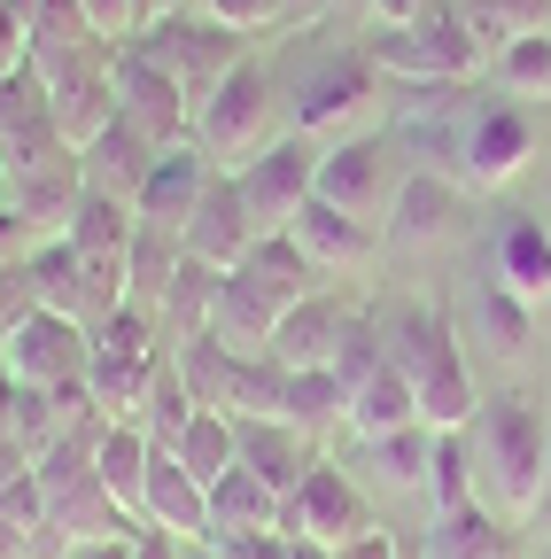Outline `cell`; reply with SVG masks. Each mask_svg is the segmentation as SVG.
<instances>
[{
	"instance_id": "91938a15",
	"label": "cell",
	"mask_w": 551,
	"mask_h": 559,
	"mask_svg": "<svg viewBox=\"0 0 551 559\" xmlns=\"http://www.w3.org/2000/svg\"><path fill=\"white\" fill-rule=\"evenodd\" d=\"M536 559H551V544H543V551H536Z\"/></svg>"
},
{
	"instance_id": "83f0119b",
	"label": "cell",
	"mask_w": 551,
	"mask_h": 559,
	"mask_svg": "<svg viewBox=\"0 0 551 559\" xmlns=\"http://www.w3.org/2000/svg\"><path fill=\"white\" fill-rule=\"evenodd\" d=\"M79 171H86V187H94V194H117V202L141 210V187H148V171H156V148H148V140L117 117V124L94 140V148L79 156Z\"/></svg>"
},
{
	"instance_id": "7402d4cb",
	"label": "cell",
	"mask_w": 551,
	"mask_h": 559,
	"mask_svg": "<svg viewBox=\"0 0 551 559\" xmlns=\"http://www.w3.org/2000/svg\"><path fill=\"white\" fill-rule=\"evenodd\" d=\"M156 381H164V349H94V366H86V396L117 428H141Z\"/></svg>"
},
{
	"instance_id": "f907efd6",
	"label": "cell",
	"mask_w": 551,
	"mask_h": 559,
	"mask_svg": "<svg viewBox=\"0 0 551 559\" xmlns=\"http://www.w3.org/2000/svg\"><path fill=\"white\" fill-rule=\"evenodd\" d=\"M334 559H404V551H396V536H388V528H381V521H373V528H366V536H350V544H342V551H334Z\"/></svg>"
},
{
	"instance_id": "3957f363",
	"label": "cell",
	"mask_w": 551,
	"mask_h": 559,
	"mask_svg": "<svg viewBox=\"0 0 551 559\" xmlns=\"http://www.w3.org/2000/svg\"><path fill=\"white\" fill-rule=\"evenodd\" d=\"M311 288H319V272L303 264V249H296L288 234H264V241L218 280L211 334L233 349V358H272V326H280Z\"/></svg>"
},
{
	"instance_id": "ee69618b",
	"label": "cell",
	"mask_w": 551,
	"mask_h": 559,
	"mask_svg": "<svg viewBox=\"0 0 551 559\" xmlns=\"http://www.w3.org/2000/svg\"><path fill=\"white\" fill-rule=\"evenodd\" d=\"M194 16H211V24H226V32H241V39H256V32H272L288 16V0H187Z\"/></svg>"
},
{
	"instance_id": "d590c367",
	"label": "cell",
	"mask_w": 551,
	"mask_h": 559,
	"mask_svg": "<svg viewBox=\"0 0 551 559\" xmlns=\"http://www.w3.org/2000/svg\"><path fill=\"white\" fill-rule=\"evenodd\" d=\"M233 528H280V489L256 481L249 466H233L211 489V536H233Z\"/></svg>"
},
{
	"instance_id": "277c9868",
	"label": "cell",
	"mask_w": 551,
	"mask_h": 559,
	"mask_svg": "<svg viewBox=\"0 0 551 559\" xmlns=\"http://www.w3.org/2000/svg\"><path fill=\"white\" fill-rule=\"evenodd\" d=\"M288 132H296V117H288L280 86H272V70L256 55H241L226 79H218V94L194 109V148H202V164L226 171V179L249 171L256 156H272Z\"/></svg>"
},
{
	"instance_id": "681fc988",
	"label": "cell",
	"mask_w": 551,
	"mask_h": 559,
	"mask_svg": "<svg viewBox=\"0 0 551 559\" xmlns=\"http://www.w3.org/2000/svg\"><path fill=\"white\" fill-rule=\"evenodd\" d=\"M443 0H366V16L381 24V32H404V24H420V16H435Z\"/></svg>"
},
{
	"instance_id": "6f0895ef",
	"label": "cell",
	"mask_w": 551,
	"mask_h": 559,
	"mask_svg": "<svg viewBox=\"0 0 551 559\" xmlns=\"http://www.w3.org/2000/svg\"><path fill=\"white\" fill-rule=\"evenodd\" d=\"M0 210H9V164H0Z\"/></svg>"
},
{
	"instance_id": "9f6ffc18",
	"label": "cell",
	"mask_w": 551,
	"mask_h": 559,
	"mask_svg": "<svg viewBox=\"0 0 551 559\" xmlns=\"http://www.w3.org/2000/svg\"><path fill=\"white\" fill-rule=\"evenodd\" d=\"M179 559H218V544L202 536V544H179Z\"/></svg>"
},
{
	"instance_id": "9c48e42d",
	"label": "cell",
	"mask_w": 551,
	"mask_h": 559,
	"mask_svg": "<svg viewBox=\"0 0 551 559\" xmlns=\"http://www.w3.org/2000/svg\"><path fill=\"white\" fill-rule=\"evenodd\" d=\"M171 366H179V381H187V396H194L202 412H226V419H264V412H280V389H288V366H272V358H233L218 334L179 342Z\"/></svg>"
},
{
	"instance_id": "816d5d0a",
	"label": "cell",
	"mask_w": 551,
	"mask_h": 559,
	"mask_svg": "<svg viewBox=\"0 0 551 559\" xmlns=\"http://www.w3.org/2000/svg\"><path fill=\"white\" fill-rule=\"evenodd\" d=\"M132 559H179V536H164V528H141V536H132Z\"/></svg>"
},
{
	"instance_id": "8fae6325",
	"label": "cell",
	"mask_w": 551,
	"mask_h": 559,
	"mask_svg": "<svg viewBox=\"0 0 551 559\" xmlns=\"http://www.w3.org/2000/svg\"><path fill=\"white\" fill-rule=\"evenodd\" d=\"M39 86H47V117L62 132V148L86 156L94 140L117 124V86H109V47H55V55H32Z\"/></svg>"
},
{
	"instance_id": "7c38bea8",
	"label": "cell",
	"mask_w": 551,
	"mask_h": 559,
	"mask_svg": "<svg viewBox=\"0 0 551 559\" xmlns=\"http://www.w3.org/2000/svg\"><path fill=\"white\" fill-rule=\"evenodd\" d=\"M109 86H117V117L141 132L156 156L194 148V102L179 94L171 70H156L141 47H109Z\"/></svg>"
},
{
	"instance_id": "ac0fdd59",
	"label": "cell",
	"mask_w": 551,
	"mask_h": 559,
	"mask_svg": "<svg viewBox=\"0 0 551 559\" xmlns=\"http://www.w3.org/2000/svg\"><path fill=\"white\" fill-rule=\"evenodd\" d=\"M458 218H466V187H458V171H404L381 234H388L396 249H435V241L458 234Z\"/></svg>"
},
{
	"instance_id": "ffe728a7",
	"label": "cell",
	"mask_w": 551,
	"mask_h": 559,
	"mask_svg": "<svg viewBox=\"0 0 551 559\" xmlns=\"http://www.w3.org/2000/svg\"><path fill=\"white\" fill-rule=\"evenodd\" d=\"M55 156H71V148H62V132H55V117H47L39 70L0 79V164H9V171H32V164H55Z\"/></svg>"
},
{
	"instance_id": "8d00e7d4",
	"label": "cell",
	"mask_w": 551,
	"mask_h": 559,
	"mask_svg": "<svg viewBox=\"0 0 551 559\" xmlns=\"http://www.w3.org/2000/svg\"><path fill=\"white\" fill-rule=\"evenodd\" d=\"M428 506H435V513L474 506V436H466V428L435 436V459H428Z\"/></svg>"
},
{
	"instance_id": "7a4b0ae2",
	"label": "cell",
	"mask_w": 551,
	"mask_h": 559,
	"mask_svg": "<svg viewBox=\"0 0 551 559\" xmlns=\"http://www.w3.org/2000/svg\"><path fill=\"white\" fill-rule=\"evenodd\" d=\"M381 334H388V366L411 381L420 428H435V436L474 428L481 389H474V366H466V349H458V326L435 304H396V319H381Z\"/></svg>"
},
{
	"instance_id": "680465c9",
	"label": "cell",
	"mask_w": 551,
	"mask_h": 559,
	"mask_svg": "<svg viewBox=\"0 0 551 559\" xmlns=\"http://www.w3.org/2000/svg\"><path fill=\"white\" fill-rule=\"evenodd\" d=\"M543 513H551V481H543ZM543 513H536V521H543Z\"/></svg>"
},
{
	"instance_id": "4dcf8cb0",
	"label": "cell",
	"mask_w": 551,
	"mask_h": 559,
	"mask_svg": "<svg viewBox=\"0 0 551 559\" xmlns=\"http://www.w3.org/2000/svg\"><path fill=\"white\" fill-rule=\"evenodd\" d=\"M411 419H420V404H411V381H404L396 366H381V373H366V381L350 389V436H358V443H381V436L411 428Z\"/></svg>"
},
{
	"instance_id": "d6986e66",
	"label": "cell",
	"mask_w": 551,
	"mask_h": 559,
	"mask_svg": "<svg viewBox=\"0 0 551 559\" xmlns=\"http://www.w3.org/2000/svg\"><path fill=\"white\" fill-rule=\"evenodd\" d=\"M187 257L194 264H211V272H233L264 234H256V218H249V202H241V187L226 179V171H211V187H202V210L187 218Z\"/></svg>"
},
{
	"instance_id": "836d02e7",
	"label": "cell",
	"mask_w": 551,
	"mask_h": 559,
	"mask_svg": "<svg viewBox=\"0 0 551 559\" xmlns=\"http://www.w3.org/2000/svg\"><path fill=\"white\" fill-rule=\"evenodd\" d=\"M280 419H288V428H303V436L350 428V389H342L326 366H311V373H288V389H280Z\"/></svg>"
},
{
	"instance_id": "6125c7cd",
	"label": "cell",
	"mask_w": 551,
	"mask_h": 559,
	"mask_svg": "<svg viewBox=\"0 0 551 559\" xmlns=\"http://www.w3.org/2000/svg\"><path fill=\"white\" fill-rule=\"evenodd\" d=\"M513 559H520V551H513Z\"/></svg>"
},
{
	"instance_id": "d4e9b609",
	"label": "cell",
	"mask_w": 551,
	"mask_h": 559,
	"mask_svg": "<svg viewBox=\"0 0 551 559\" xmlns=\"http://www.w3.org/2000/svg\"><path fill=\"white\" fill-rule=\"evenodd\" d=\"M233 443H241V466H249L256 481H272L280 498H288V489L319 466L311 436H303V428H288L280 412H264V419H233Z\"/></svg>"
},
{
	"instance_id": "e575fe53",
	"label": "cell",
	"mask_w": 551,
	"mask_h": 559,
	"mask_svg": "<svg viewBox=\"0 0 551 559\" xmlns=\"http://www.w3.org/2000/svg\"><path fill=\"white\" fill-rule=\"evenodd\" d=\"M194 481H202V498H211V489L241 466V443H233V419L226 412H194L187 419V436H179V451H171Z\"/></svg>"
},
{
	"instance_id": "b9f144b4",
	"label": "cell",
	"mask_w": 551,
	"mask_h": 559,
	"mask_svg": "<svg viewBox=\"0 0 551 559\" xmlns=\"http://www.w3.org/2000/svg\"><path fill=\"white\" fill-rule=\"evenodd\" d=\"M202 404L187 396V381H179V366L164 358V381H156V396H148V412H141V428H148V443L156 451H179V436H187V419H194Z\"/></svg>"
},
{
	"instance_id": "f6af8a7d",
	"label": "cell",
	"mask_w": 551,
	"mask_h": 559,
	"mask_svg": "<svg viewBox=\"0 0 551 559\" xmlns=\"http://www.w3.org/2000/svg\"><path fill=\"white\" fill-rule=\"evenodd\" d=\"M79 9H86V24H94L101 47H132L141 24H148V0H79Z\"/></svg>"
},
{
	"instance_id": "4fadbf2b",
	"label": "cell",
	"mask_w": 551,
	"mask_h": 559,
	"mask_svg": "<svg viewBox=\"0 0 551 559\" xmlns=\"http://www.w3.org/2000/svg\"><path fill=\"white\" fill-rule=\"evenodd\" d=\"M86 366H94V334L55 319V311H32L9 342H0V373L16 389H39V396H62V389H86Z\"/></svg>"
},
{
	"instance_id": "e0dca14e",
	"label": "cell",
	"mask_w": 551,
	"mask_h": 559,
	"mask_svg": "<svg viewBox=\"0 0 551 559\" xmlns=\"http://www.w3.org/2000/svg\"><path fill=\"white\" fill-rule=\"evenodd\" d=\"M288 241L303 249V264L319 272V280H366L373 264H381V226H366V218H342V210H326L319 194L296 210V226H288Z\"/></svg>"
},
{
	"instance_id": "4316f807",
	"label": "cell",
	"mask_w": 551,
	"mask_h": 559,
	"mask_svg": "<svg viewBox=\"0 0 551 559\" xmlns=\"http://www.w3.org/2000/svg\"><path fill=\"white\" fill-rule=\"evenodd\" d=\"M342 319H350V304H334L326 288H311L280 326H272V366H288V373H311V366H326L334 358V334H342Z\"/></svg>"
},
{
	"instance_id": "f5cc1de1",
	"label": "cell",
	"mask_w": 551,
	"mask_h": 559,
	"mask_svg": "<svg viewBox=\"0 0 551 559\" xmlns=\"http://www.w3.org/2000/svg\"><path fill=\"white\" fill-rule=\"evenodd\" d=\"M62 559H132V536H109V544H62Z\"/></svg>"
},
{
	"instance_id": "7bdbcfd3",
	"label": "cell",
	"mask_w": 551,
	"mask_h": 559,
	"mask_svg": "<svg viewBox=\"0 0 551 559\" xmlns=\"http://www.w3.org/2000/svg\"><path fill=\"white\" fill-rule=\"evenodd\" d=\"M474 319H481V334H490V349H528V326H536V311L528 304H513L505 288H490V280H481V304H474Z\"/></svg>"
},
{
	"instance_id": "603a6c76",
	"label": "cell",
	"mask_w": 551,
	"mask_h": 559,
	"mask_svg": "<svg viewBox=\"0 0 551 559\" xmlns=\"http://www.w3.org/2000/svg\"><path fill=\"white\" fill-rule=\"evenodd\" d=\"M141 528H164V536H179V544H202V536H211V498H202V481H194L171 451H148Z\"/></svg>"
},
{
	"instance_id": "6da1fadb",
	"label": "cell",
	"mask_w": 551,
	"mask_h": 559,
	"mask_svg": "<svg viewBox=\"0 0 551 559\" xmlns=\"http://www.w3.org/2000/svg\"><path fill=\"white\" fill-rule=\"evenodd\" d=\"M466 436H474V498L498 521H536L551 481V412L528 389H505L481 396Z\"/></svg>"
},
{
	"instance_id": "f35d334b",
	"label": "cell",
	"mask_w": 551,
	"mask_h": 559,
	"mask_svg": "<svg viewBox=\"0 0 551 559\" xmlns=\"http://www.w3.org/2000/svg\"><path fill=\"white\" fill-rule=\"evenodd\" d=\"M373 451V466H381V481L388 489H428V459H435V428H396V436H381V443H366Z\"/></svg>"
},
{
	"instance_id": "94428289",
	"label": "cell",
	"mask_w": 551,
	"mask_h": 559,
	"mask_svg": "<svg viewBox=\"0 0 551 559\" xmlns=\"http://www.w3.org/2000/svg\"><path fill=\"white\" fill-rule=\"evenodd\" d=\"M164 9H171V0H164Z\"/></svg>"
},
{
	"instance_id": "cb8c5ba5",
	"label": "cell",
	"mask_w": 551,
	"mask_h": 559,
	"mask_svg": "<svg viewBox=\"0 0 551 559\" xmlns=\"http://www.w3.org/2000/svg\"><path fill=\"white\" fill-rule=\"evenodd\" d=\"M490 288H505L513 304H551V226L543 218H505L498 249H490Z\"/></svg>"
},
{
	"instance_id": "74e56055",
	"label": "cell",
	"mask_w": 551,
	"mask_h": 559,
	"mask_svg": "<svg viewBox=\"0 0 551 559\" xmlns=\"http://www.w3.org/2000/svg\"><path fill=\"white\" fill-rule=\"evenodd\" d=\"M381 366H388V334H381V319L350 311V319H342V334H334L326 373H334L342 389H358V381H366V373H381Z\"/></svg>"
},
{
	"instance_id": "484cf974",
	"label": "cell",
	"mask_w": 551,
	"mask_h": 559,
	"mask_svg": "<svg viewBox=\"0 0 551 559\" xmlns=\"http://www.w3.org/2000/svg\"><path fill=\"white\" fill-rule=\"evenodd\" d=\"M202 187H211V164H202V148L156 156V171H148V187H141V226L187 234V218L202 210Z\"/></svg>"
},
{
	"instance_id": "f546056e",
	"label": "cell",
	"mask_w": 551,
	"mask_h": 559,
	"mask_svg": "<svg viewBox=\"0 0 551 559\" xmlns=\"http://www.w3.org/2000/svg\"><path fill=\"white\" fill-rule=\"evenodd\" d=\"M132 234H141V210L86 187V194H79V218H71V234H62V241H71L79 257H109V264H124V257H132Z\"/></svg>"
},
{
	"instance_id": "44dd1931",
	"label": "cell",
	"mask_w": 551,
	"mask_h": 559,
	"mask_svg": "<svg viewBox=\"0 0 551 559\" xmlns=\"http://www.w3.org/2000/svg\"><path fill=\"white\" fill-rule=\"evenodd\" d=\"M79 194H86V171L79 156H55V164H32V171H9V210L39 234V241H62L79 218Z\"/></svg>"
},
{
	"instance_id": "d6a6232c",
	"label": "cell",
	"mask_w": 551,
	"mask_h": 559,
	"mask_svg": "<svg viewBox=\"0 0 551 559\" xmlns=\"http://www.w3.org/2000/svg\"><path fill=\"white\" fill-rule=\"evenodd\" d=\"M498 70V94L520 102V109H551V32H528V39H505L490 55Z\"/></svg>"
},
{
	"instance_id": "8992f818",
	"label": "cell",
	"mask_w": 551,
	"mask_h": 559,
	"mask_svg": "<svg viewBox=\"0 0 551 559\" xmlns=\"http://www.w3.org/2000/svg\"><path fill=\"white\" fill-rule=\"evenodd\" d=\"M366 55H373V70L388 86H466V79L490 70V39L466 24L458 0H443L435 16L404 24V32H373Z\"/></svg>"
},
{
	"instance_id": "1f68e13d",
	"label": "cell",
	"mask_w": 551,
	"mask_h": 559,
	"mask_svg": "<svg viewBox=\"0 0 551 559\" xmlns=\"http://www.w3.org/2000/svg\"><path fill=\"white\" fill-rule=\"evenodd\" d=\"M148 451H156L148 428H109L94 443V474H101V489H109L132 521H141V489H148Z\"/></svg>"
},
{
	"instance_id": "5bb4252c",
	"label": "cell",
	"mask_w": 551,
	"mask_h": 559,
	"mask_svg": "<svg viewBox=\"0 0 551 559\" xmlns=\"http://www.w3.org/2000/svg\"><path fill=\"white\" fill-rule=\"evenodd\" d=\"M396 148L381 132H358V140H334L319 148V202L342 210V218H366V226H388V202H396Z\"/></svg>"
},
{
	"instance_id": "60d3db41",
	"label": "cell",
	"mask_w": 551,
	"mask_h": 559,
	"mask_svg": "<svg viewBox=\"0 0 551 559\" xmlns=\"http://www.w3.org/2000/svg\"><path fill=\"white\" fill-rule=\"evenodd\" d=\"M24 24H32V55H55V47H94V24L79 0H16Z\"/></svg>"
},
{
	"instance_id": "9a60e30c",
	"label": "cell",
	"mask_w": 551,
	"mask_h": 559,
	"mask_svg": "<svg viewBox=\"0 0 551 559\" xmlns=\"http://www.w3.org/2000/svg\"><path fill=\"white\" fill-rule=\"evenodd\" d=\"M233 187H241V202H249L256 234H288L296 210L319 194V148H311L303 132H288L272 156H256L249 171H233Z\"/></svg>"
},
{
	"instance_id": "7dc6e473",
	"label": "cell",
	"mask_w": 551,
	"mask_h": 559,
	"mask_svg": "<svg viewBox=\"0 0 551 559\" xmlns=\"http://www.w3.org/2000/svg\"><path fill=\"white\" fill-rule=\"evenodd\" d=\"M218 559H288V536L280 528H233V536H211Z\"/></svg>"
},
{
	"instance_id": "f1b7e54d",
	"label": "cell",
	"mask_w": 551,
	"mask_h": 559,
	"mask_svg": "<svg viewBox=\"0 0 551 559\" xmlns=\"http://www.w3.org/2000/svg\"><path fill=\"white\" fill-rule=\"evenodd\" d=\"M428 559H513V528L474 498V506H458V513H435Z\"/></svg>"
},
{
	"instance_id": "11a10c76",
	"label": "cell",
	"mask_w": 551,
	"mask_h": 559,
	"mask_svg": "<svg viewBox=\"0 0 551 559\" xmlns=\"http://www.w3.org/2000/svg\"><path fill=\"white\" fill-rule=\"evenodd\" d=\"M288 559H334V544H311V536H288Z\"/></svg>"
},
{
	"instance_id": "ba28073f",
	"label": "cell",
	"mask_w": 551,
	"mask_h": 559,
	"mask_svg": "<svg viewBox=\"0 0 551 559\" xmlns=\"http://www.w3.org/2000/svg\"><path fill=\"white\" fill-rule=\"evenodd\" d=\"M24 280H32V304H39V311L71 319V326H86V334H101V326L132 304L124 264H109V257H79L71 241H39L32 264H24Z\"/></svg>"
},
{
	"instance_id": "ab89813d",
	"label": "cell",
	"mask_w": 551,
	"mask_h": 559,
	"mask_svg": "<svg viewBox=\"0 0 551 559\" xmlns=\"http://www.w3.org/2000/svg\"><path fill=\"white\" fill-rule=\"evenodd\" d=\"M466 9V24L490 39V55L505 47V39H528V32H551V0H458Z\"/></svg>"
},
{
	"instance_id": "30bf717a",
	"label": "cell",
	"mask_w": 551,
	"mask_h": 559,
	"mask_svg": "<svg viewBox=\"0 0 551 559\" xmlns=\"http://www.w3.org/2000/svg\"><path fill=\"white\" fill-rule=\"evenodd\" d=\"M443 132H451V156H458V187H474V194H498L536 164V117L505 94L474 102L466 117H443Z\"/></svg>"
},
{
	"instance_id": "bcb514c9",
	"label": "cell",
	"mask_w": 551,
	"mask_h": 559,
	"mask_svg": "<svg viewBox=\"0 0 551 559\" xmlns=\"http://www.w3.org/2000/svg\"><path fill=\"white\" fill-rule=\"evenodd\" d=\"M16 70H32V24L16 0H0V79H16Z\"/></svg>"
},
{
	"instance_id": "2e32d148",
	"label": "cell",
	"mask_w": 551,
	"mask_h": 559,
	"mask_svg": "<svg viewBox=\"0 0 551 559\" xmlns=\"http://www.w3.org/2000/svg\"><path fill=\"white\" fill-rule=\"evenodd\" d=\"M373 528V513H366V498H358V481L342 474L334 459H319L288 498H280V536H311V544H350V536H366Z\"/></svg>"
},
{
	"instance_id": "52a82bcc",
	"label": "cell",
	"mask_w": 551,
	"mask_h": 559,
	"mask_svg": "<svg viewBox=\"0 0 551 559\" xmlns=\"http://www.w3.org/2000/svg\"><path fill=\"white\" fill-rule=\"evenodd\" d=\"M132 47H141L156 70H171L179 94H187L194 109L211 102V94H218V79H226V70H233L241 55H249V39H241V32H226V24H211V16H194L187 0L156 9V16L141 24V39H132Z\"/></svg>"
},
{
	"instance_id": "5b68a950",
	"label": "cell",
	"mask_w": 551,
	"mask_h": 559,
	"mask_svg": "<svg viewBox=\"0 0 551 559\" xmlns=\"http://www.w3.org/2000/svg\"><path fill=\"white\" fill-rule=\"evenodd\" d=\"M296 132L311 140V148H334V140H358V132H381L388 117V79L373 70L366 47H334L303 70V86L288 102Z\"/></svg>"
},
{
	"instance_id": "c3c4849f",
	"label": "cell",
	"mask_w": 551,
	"mask_h": 559,
	"mask_svg": "<svg viewBox=\"0 0 551 559\" xmlns=\"http://www.w3.org/2000/svg\"><path fill=\"white\" fill-rule=\"evenodd\" d=\"M32 311H39V304H32V280H24V264H16V272H0V342H9V334H16Z\"/></svg>"
},
{
	"instance_id": "db71d44e",
	"label": "cell",
	"mask_w": 551,
	"mask_h": 559,
	"mask_svg": "<svg viewBox=\"0 0 551 559\" xmlns=\"http://www.w3.org/2000/svg\"><path fill=\"white\" fill-rule=\"evenodd\" d=\"M0 559H32V536H24V528H9V521H0Z\"/></svg>"
}]
</instances>
